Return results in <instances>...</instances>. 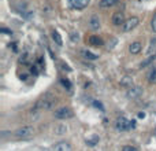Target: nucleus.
Returning <instances> with one entry per match:
<instances>
[{
    "instance_id": "f257e3e1",
    "label": "nucleus",
    "mask_w": 156,
    "mask_h": 151,
    "mask_svg": "<svg viewBox=\"0 0 156 151\" xmlns=\"http://www.w3.org/2000/svg\"><path fill=\"white\" fill-rule=\"evenodd\" d=\"M56 98L52 94H49V92H47V94H44L43 96L40 98V99L36 102L34 107L32 109V111H43V110H49V109H52L55 105H56Z\"/></svg>"
},
{
    "instance_id": "f03ea898",
    "label": "nucleus",
    "mask_w": 156,
    "mask_h": 151,
    "mask_svg": "<svg viewBox=\"0 0 156 151\" xmlns=\"http://www.w3.org/2000/svg\"><path fill=\"white\" fill-rule=\"evenodd\" d=\"M33 133H34V128L32 125H25L22 128H18L14 132V136L18 139H27V138H32Z\"/></svg>"
},
{
    "instance_id": "7ed1b4c3",
    "label": "nucleus",
    "mask_w": 156,
    "mask_h": 151,
    "mask_svg": "<svg viewBox=\"0 0 156 151\" xmlns=\"http://www.w3.org/2000/svg\"><path fill=\"white\" fill-rule=\"evenodd\" d=\"M138 24H140V19H138L137 17H130V18H127L126 21H125V24L122 25V32H125V33L132 32L134 28L138 26Z\"/></svg>"
},
{
    "instance_id": "20e7f679",
    "label": "nucleus",
    "mask_w": 156,
    "mask_h": 151,
    "mask_svg": "<svg viewBox=\"0 0 156 151\" xmlns=\"http://www.w3.org/2000/svg\"><path fill=\"white\" fill-rule=\"evenodd\" d=\"M74 113L70 107H60L55 111V117L58 120H69V118H73Z\"/></svg>"
},
{
    "instance_id": "39448f33",
    "label": "nucleus",
    "mask_w": 156,
    "mask_h": 151,
    "mask_svg": "<svg viewBox=\"0 0 156 151\" xmlns=\"http://www.w3.org/2000/svg\"><path fill=\"white\" fill-rule=\"evenodd\" d=\"M133 121H129L127 118H125V117H119L118 120H116V129L118 131H127L130 129V128L134 127V124H132Z\"/></svg>"
},
{
    "instance_id": "423d86ee",
    "label": "nucleus",
    "mask_w": 156,
    "mask_h": 151,
    "mask_svg": "<svg viewBox=\"0 0 156 151\" xmlns=\"http://www.w3.org/2000/svg\"><path fill=\"white\" fill-rule=\"evenodd\" d=\"M126 95H127V98H130V99H137V98H140L141 95H143V88L138 85H133L127 89Z\"/></svg>"
},
{
    "instance_id": "0eeeda50",
    "label": "nucleus",
    "mask_w": 156,
    "mask_h": 151,
    "mask_svg": "<svg viewBox=\"0 0 156 151\" xmlns=\"http://www.w3.org/2000/svg\"><path fill=\"white\" fill-rule=\"evenodd\" d=\"M52 150L54 151H73V147L69 142L66 140H62V142H58L52 146Z\"/></svg>"
},
{
    "instance_id": "6e6552de",
    "label": "nucleus",
    "mask_w": 156,
    "mask_h": 151,
    "mask_svg": "<svg viewBox=\"0 0 156 151\" xmlns=\"http://www.w3.org/2000/svg\"><path fill=\"white\" fill-rule=\"evenodd\" d=\"M111 21H112V25H115V26H121V25L125 24V14L122 13V11H116V13L112 14V18H111Z\"/></svg>"
},
{
    "instance_id": "1a4fd4ad",
    "label": "nucleus",
    "mask_w": 156,
    "mask_h": 151,
    "mask_svg": "<svg viewBox=\"0 0 156 151\" xmlns=\"http://www.w3.org/2000/svg\"><path fill=\"white\" fill-rule=\"evenodd\" d=\"M70 2V6L73 8H77V10H82L86 6L90 3V0H69Z\"/></svg>"
},
{
    "instance_id": "9d476101",
    "label": "nucleus",
    "mask_w": 156,
    "mask_h": 151,
    "mask_svg": "<svg viewBox=\"0 0 156 151\" xmlns=\"http://www.w3.org/2000/svg\"><path fill=\"white\" fill-rule=\"evenodd\" d=\"M141 50H143V44L140 43V41H134V43H132L129 46V52L133 55H137L141 52Z\"/></svg>"
},
{
    "instance_id": "9b49d317",
    "label": "nucleus",
    "mask_w": 156,
    "mask_h": 151,
    "mask_svg": "<svg viewBox=\"0 0 156 151\" xmlns=\"http://www.w3.org/2000/svg\"><path fill=\"white\" fill-rule=\"evenodd\" d=\"M89 28L92 30H97L100 29V18L97 15H92L90 19H89Z\"/></svg>"
},
{
    "instance_id": "f8f14e48",
    "label": "nucleus",
    "mask_w": 156,
    "mask_h": 151,
    "mask_svg": "<svg viewBox=\"0 0 156 151\" xmlns=\"http://www.w3.org/2000/svg\"><path fill=\"white\" fill-rule=\"evenodd\" d=\"M80 55L82 58H85V59H88V61H94V59H97V55L96 54H93V52H90V51H88V50H81L80 51Z\"/></svg>"
},
{
    "instance_id": "ddd939ff",
    "label": "nucleus",
    "mask_w": 156,
    "mask_h": 151,
    "mask_svg": "<svg viewBox=\"0 0 156 151\" xmlns=\"http://www.w3.org/2000/svg\"><path fill=\"white\" fill-rule=\"evenodd\" d=\"M88 43H89V46H93V47L103 46V40L99 37V36H90V37L88 39Z\"/></svg>"
},
{
    "instance_id": "4468645a",
    "label": "nucleus",
    "mask_w": 156,
    "mask_h": 151,
    "mask_svg": "<svg viewBox=\"0 0 156 151\" xmlns=\"http://www.w3.org/2000/svg\"><path fill=\"white\" fill-rule=\"evenodd\" d=\"M121 85L122 87H126V88L133 87V85H134V83H133V77H132V76H125V77H122Z\"/></svg>"
},
{
    "instance_id": "2eb2a0df",
    "label": "nucleus",
    "mask_w": 156,
    "mask_h": 151,
    "mask_svg": "<svg viewBox=\"0 0 156 151\" xmlns=\"http://www.w3.org/2000/svg\"><path fill=\"white\" fill-rule=\"evenodd\" d=\"M115 4H118V0H100L99 6L101 8H110V7H114Z\"/></svg>"
},
{
    "instance_id": "dca6fc26",
    "label": "nucleus",
    "mask_w": 156,
    "mask_h": 151,
    "mask_svg": "<svg viewBox=\"0 0 156 151\" xmlns=\"http://www.w3.org/2000/svg\"><path fill=\"white\" fill-rule=\"evenodd\" d=\"M52 39H54V41L58 44V46H62L63 41H62V37H60L59 32L58 30H52Z\"/></svg>"
},
{
    "instance_id": "f3484780",
    "label": "nucleus",
    "mask_w": 156,
    "mask_h": 151,
    "mask_svg": "<svg viewBox=\"0 0 156 151\" xmlns=\"http://www.w3.org/2000/svg\"><path fill=\"white\" fill-rule=\"evenodd\" d=\"M67 132V127L66 125H56L55 127V133L56 135H65Z\"/></svg>"
},
{
    "instance_id": "a211bd4d",
    "label": "nucleus",
    "mask_w": 156,
    "mask_h": 151,
    "mask_svg": "<svg viewBox=\"0 0 156 151\" xmlns=\"http://www.w3.org/2000/svg\"><path fill=\"white\" fill-rule=\"evenodd\" d=\"M156 59V55H151V57L149 58H147L145 61H144V62H141V65H140V68L141 69H144L145 68V66H148V65H151L152 62H154V61Z\"/></svg>"
},
{
    "instance_id": "6ab92c4d",
    "label": "nucleus",
    "mask_w": 156,
    "mask_h": 151,
    "mask_svg": "<svg viewBox=\"0 0 156 151\" xmlns=\"http://www.w3.org/2000/svg\"><path fill=\"white\" fill-rule=\"evenodd\" d=\"M148 81L149 83H156V68L152 66L151 72L148 73Z\"/></svg>"
},
{
    "instance_id": "aec40b11",
    "label": "nucleus",
    "mask_w": 156,
    "mask_h": 151,
    "mask_svg": "<svg viewBox=\"0 0 156 151\" xmlns=\"http://www.w3.org/2000/svg\"><path fill=\"white\" fill-rule=\"evenodd\" d=\"M86 144H88L89 147H93V146H96L97 143H99V136H93L92 139H86V142H85Z\"/></svg>"
},
{
    "instance_id": "412c9836",
    "label": "nucleus",
    "mask_w": 156,
    "mask_h": 151,
    "mask_svg": "<svg viewBox=\"0 0 156 151\" xmlns=\"http://www.w3.org/2000/svg\"><path fill=\"white\" fill-rule=\"evenodd\" d=\"M155 47H156V37H152L151 41H149V47H148V51H147V54L151 55L152 52H154Z\"/></svg>"
},
{
    "instance_id": "4be33fe9",
    "label": "nucleus",
    "mask_w": 156,
    "mask_h": 151,
    "mask_svg": "<svg viewBox=\"0 0 156 151\" xmlns=\"http://www.w3.org/2000/svg\"><path fill=\"white\" fill-rule=\"evenodd\" d=\"M70 39H71V41H74V43H77L78 40H80V35L76 32H71L70 33Z\"/></svg>"
},
{
    "instance_id": "5701e85b",
    "label": "nucleus",
    "mask_w": 156,
    "mask_h": 151,
    "mask_svg": "<svg viewBox=\"0 0 156 151\" xmlns=\"http://www.w3.org/2000/svg\"><path fill=\"white\" fill-rule=\"evenodd\" d=\"M151 28L152 30L156 33V13L154 14V17H152V21H151Z\"/></svg>"
},
{
    "instance_id": "b1692460",
    "label": "nucleus",
    "mask_w": 156,
    "mask_h": 151,
    "mask_svg": "<svg viewBox=\"0 0 156 151\" xmlns=\"http://www.w3.org/2000/svg\"><path fill=\"white\" fill-rule=\"evenodd\" d=\"M122 151H138V150L134 146H123L122 147Z\"/></svg>"
},
{
    "instance_id": "393cba45",
    "label": "nucleus",
    "mask_w": 156,
    "mask_h": 151,
    "mask_svg": "<svg viewBox=\"0 0 156 151\" xmlns=\"http://www.w3.org/2000/svg\"><path fill=\"white\" fill-rule=\"evenodd\" d=\"M62 84H63V85H65V87H67V88H69V89H70V88H71L70 83H69V81H67V80H62Z\"/></svg>"
},
{
    "instance_id": "a878e982",
    "label": "nucleus",
    "mask_w": 156,
    "mask_h": 151,
    "mask_svg": "<svg viewBox=\"0 0 156 151\" xmlns=\"http://www.w3.org/2000/svg\"><path fill=\"white\" fill-rule=\"evenodd\" d=\"M2 33H7V35H11V30L10 29H7V28H2Z\"/></svg>"
}]
</instances>
